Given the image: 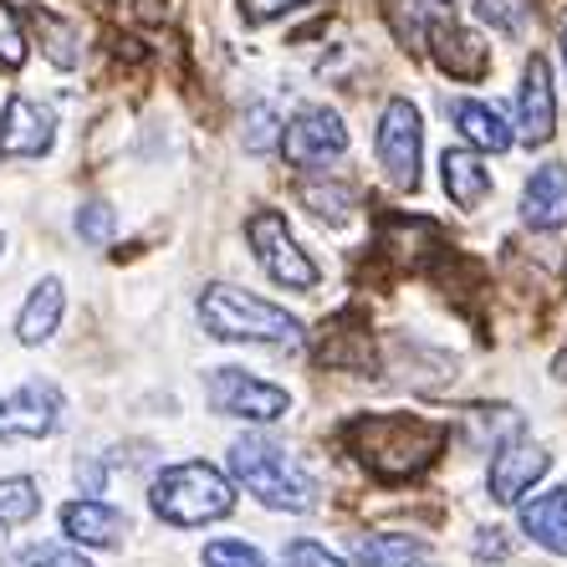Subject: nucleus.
Returning a JSON list of instances; mask_svg holds the SVG:
<instances>
[{"label":"nucleus","mask_w":567,"mask_h":567,"mask_svg":"<svg viewBox=\"0 0 567 567\" xmlns=\"http://www.w3.org/2000/svg\"><path fill=\"white\" fill-rule=\"evenodd\" d=\"M199 322L205 332L225 338V343H261V348H302V322L287 312V307L266 302L256 291L246 287H230V281H210V287L199 291Z\"/></svg>","instance_id":"nucleus-1"},{"label":"nucleus","mask_w":567,"mask_h":567,"mask_svg":"<svg viewBox=\"0 0 567 567\" xmlns=\"http://www.w3.org/2000/svg\"><path fill=\"white\" fill-rule=\"evenodd\" d=\"M353 455L383 481H410V475L430 471L445 450V435L435 424L414 420V414H369L353 424Z\"/></svg>","instance_id":"nucleus-2"},{"label":"nucleus","mask_w":567,"mask_h":567,"mask_svg":"<svg viewBox=\"0 0 567 567\" xmlns=\"http://www.w3.org/2000/svg\"><path fill=\"white\" fill-rule=\"evenodd\" d=\"M230 475L271 512H312L317 506V481L271 435H240L230 445Z\"/></svg>","instance_id":"nucleus-3"},{"label":"nucleus","mask_w":567,"mask_h":567,"mask_svg":"<svg viewBox=\"0 0 567 567\" xmlns=\"http://www.w3.org/2000/svg\"><path fill=\"white\" fill-rule=\"evenodd\" d=\"M148 506L169 527H210L236 512V481L215 471L210 461H179L164 465L148 486Z\"/></svg>","instance_id":"nucleus-4"},{"label":"nucleus","mask_w":567,"mask_h":567,"mask_svg":"<svg viewBox=\"0 0 567 567\" xmlns=\"http://www.w3.org/2000/svg\"><path fill=\"white\" fill-rule=\"evenodd\" d=\"M379 164L389 174L394 189H420V169H424V123H420V107L394 97L383 107L379 118Z\"/></svg>","instance_id":"nucleus-5"},{"label":"nucleus","mask_w":567,"mask_h":567,"mask_svg":"<svg viewBox=\"0 0 567 567\" xmlns=\"http://www.w3.org/2000/svg\"><path fill=\"white\" fill-rule=\"evenodd\" d=\"M246 236H251V251H256V261H261V271L271 281H281V287H291V291H312L317 287V261L297 246V236L287 230V220H281L277 210L251 215Z\"/></svg>","instance_id":"nucleus-6"},{"label":"nucleus","mask_w":567,"mask_h":567,"mask_svg":"<svg viewBox=\"0 0 567 567\" xmlns=\"http://www.w3.org/2000/svg\"><path fill=\"white\" fill-rule=\"evenodd\" d=\"M205 394H210V404L220 414H230V420H251V424L281 420V414L291 410L287 389L256 379V373H246V369H215L210 379H205Z\"/></svg>","instance_id":"nucleus-7"},{"label":"nucleus","mask_w":567,"mask_h":567,"mask_svg":"<svg viewBox=\"0 0 567 567\" xmlns=\"http://www.w3.org/2000/svg\"><path fill=\"white\" fill-rule=\"evenodd\" d=\"M281 154L297 169H328V164H338L348 154V123L332 107H302L281 128Z\"/></svg>","instance_id":"nucleus-8"},{"label":"nucleus","mask_w":567,"mask_h":567,"mask_svg":"<svg viewBox=\"0 0 567 567\" xmlns=\"http://www.w3.org/2000/svg\"><path fill=\"white\" fill-rule=\"evenodd\" d=\"M547 471H553V450L537 445V440L506 435L502 450L491 455V481L486 486H491V496H496L502 506H516Z\"/></svg>","instance_id":"nucleus-9"},{"label":"nucleus","mask_w":567,"mask_h":567,"mask_svg":"<svg viewBox=\"0 0 567 567\" xmlns=\"http://www.w3.org/2000/svg\"><path fill=\"white\" fill-rule=\"evenodd\" d=\"M557 133V93H553V66L547 56H532L516 87V138L522 144H547Z\"/></svg>","instance_id":"nucleus-10"},{"label":"nucleus","mask_w":567,"mask_h":567,"mask_svg":"<svg viewBox=\"0 0 567 567\" xmlns=\"http://www.w3.org/2000/svg\"><path fill=\"white\" fill-rule=\"evenodd\" d=\"M56 138V113L37 97H11L0 107V154L6 158H41Z\"/></svg>","instance_id":"nucleus-11"},{"label":"nucleus","mask_w":567,"mask_h":567,"mask_svg":"<svg viewBox=\"0 0 567 567\" xmlns=\"http://www.w3.org/2000/svg\"><path fill=\"white\" fill-rule=\"evenodd\" d=\"M62 420V394L52 383H27L0 399V440H41Z\"/></svg>","instance_id":"nucleus-12"},{"label":"nucleus","mask_w":567,"mask_h":567,"mask_svg":"<svg viewBox=\"0 0 567 567\" xmlns=\"http://www.w3.org/2000/svg\"><path fill=\"white\" fill-rule=\"evenodd\" d=\"M62 532L78 547H123V537H128V516L118 512V506L97 502V496H82V502H66L62 506Z\"/></svg>","instance_id":"nucleus-13"},{"label":"nucleus","mask_w":567,"mask_h":567,"mask_svg":"<svg viewBox=\"0 0 567 567\" xmlns=\"http://www.w3.org/2000/svg\"><path fill=\"white\" fill-rule=\"evenodd\" d=\"M522 220H527V230H563L567 225V164L532 169L527 189H522Z\"/></svg>","instance_id":"nucleus-14"},{"label":"nucleus","mask_w":567,"mask_h":567,"mask_svg":"<svg viewBox=\"0 0 567 567\" xmlns=\"http://www.w3.org/2000/svg\"><path fill=\"white\" fill-rule=\"evenodd\" d=\"M62 312H66L62 281H56V277L37 281V287H31V297H27V307H21V317H16V338H21L27 348L47 343V338L62 328Z\"/></svg>","instance_id":"nucleus-15"},{"label":"nucleus","mask_w":567,"mask_h":567,"mask_svg":"<svg viewBox=\"0 0 567 567\" xmlns=\"http://www.w3.org/2000/svg\"><path fill=\"white\" fill-rule=\"evenodd\" d=\"M450 118H455V128L465 133V144L481 148V154H506V148H512V123H506L491 103L461 97V103H450Z\"/></svg>","instance_id":"nucleus-16"},{"label":"nucleus","mask_w":567,"mask_h":567,"mask_svg":"<svg viewBox=\"0 0 567 567\" xmlns=\"http://www.w3.org/2000/svg\"><path fill=\"white\" fill-rule=\"evenodd\" d=\"M440 179H445V195L455 199L461 210H475V205L491 195V174L475 148H445V154H440Z\"/></svg>","instance_id":"nucleus-17"},{"label":"nucleus","mask_w":567,"mask_h":567,"mask_svg":"<svg viewBox=\"0 0 567 567\" xmlns=\"http://www.w3.org/2000/svg\"><path fill=\"white\" fill-rule=\"evenodd\" d=\"M522 532H527L537 547L567 557V486H553L547 496L522 506Z\"/></svg>","instance_id":"nucleus-18"},{"label":"nucleus","mask_w":567,"mask_h":567,"mask_svg":"<svg viewBox=\"0 0 567 567\" xmlns=\"http://www.w3.org/2000/svg\"><path fill=\"white\" fill-rule=\"evenodd\" d=\"M358 567H410L424 557L420 537H404V532H369V537L353 542Z\"/></svg>","instance_id":"nucleus-19"},{"label":"nucleus","mask_w":567,"mask_h":567,"mask_svg":"<svg viewBox=\"0 0 567 567\" xmlns=\"http://www.w3.org/2000/svg\"><path fill=\"white\" fill-rule=\"evenodd\" d=\"M41 512V486L31 475H6L0 481V527H27Z\"/></svg>","instance_id":"nucleus-20"},{"label":"nucleus","mask_w":567,"mask_h":567,"mask_svg":"<svg viewBox=\"0 0 567 567\" xmlns=\"http://www.w3.org/2000/svg\"><path fill=\"white\" fill-rule=\"evenodd\" d=\"M0 567H93L82 557V547H62V542H27L16 553L0 557Z\"/></svg>","instance_id":"nucleus-21"},{"label":"nucleus","mask_w":567,"mask_h":567,"mask_svg":"<svg viewBox=\"0 0 567 567\" xmlns=\"http://www.w3.org/2000/svg\"><path fill=\"white\" fill-rule=\"evenodd\" d=\"M205 567H271L261 557V547H251V542H240V537H220L205 547Z\"/></svg>","instance_id":"nucleus-22"},{"label":"nucleus","mask_w":567,"mask_h":567,"mask_svg":"<svg viewBox=\"0 0 567 567\" xmlns=\"http://www.w3.org/2000/svg\"><path fill=\"white\" fill-rule=\"evenodd\" d=\"M475 11H481V21H486V27L506 31V37L527 31V21H532V6H527V0H475Z\"/></svg>","instance_id":"nucleus-23"},{"label":"nucleus","mask_w":567,"mask_h":567,"mask_svg":"<svg viewBox=\"0 0 567 567\" xmlns=\"http://www.w3.org/2000/svg\"><path fill=\"white\" fill-rule=\"evenodd\" d=\"M113 230H118V215H113V205H107V199H87V205L78 210V236L87 240V246L113 240Z\"/></svg>","instance_id":"nucleus-24"},{"label":"nucleus","mask_w":567,"mask_h":567,"mask_svg":"<svg viewBox=\"0 0 567 567\" xmlns=\"http://www.w3.org/2000/svg\"><path fill=\"white\" fill-rule=\"evenodd\" d=\"M281 567H348L338 553H328L322 542H312V537H297V542H287V553H281Z\"/></svg>","instance_id":"nucleus-25"},{"label":"nucleus","mask_w":567,"mask_h":567,"mask_svg":"<svg viewBox=\"0 0 567 567\" xmlns=\"http://www.w3.org/2000/svg\"><path fill=\"white\" fill-rule=\"evenodd\" d=\"M0 62L6 66L27 62V37H21V27H16V16L6 6H0Z\"/></svg>","instance_id":"nucleus-26"},{"label":"nucleus","mask_w":567,"mask_h":567,"mask_svg":"<svg viewBox=\"0 0 567 567\" xmlns=\"http://www.w3.org/2000/svg\"><path fill=\"white\" fill-rule=\"evenodd\" d=\"M297 6H307V0H240V11H246L251 27H266V21H277V16L297 11Z\"/></svg>","instance_id":"nucleus-27"},{"label":"nucleus","mask_w":567,"mask_h":567,"mask_svg":"<svg viewBox=\"0 0 567 567\" xmlns=\"http://www.w3.org/2000/svg\"><path fill=\"white\" fill-rule=\"evenodd\" d=\"M502 553H506L502 532H481V557H486V563H502Z\"/></svg>","instance_id":"nucleus-28"},{"label":"nucleus","mask_w":567,"mask_h":567,"mask_svg":"<svg viewBox=\"0 0 567 567\" xmlns=\"http://www.w3.org/2000/svg\"><path fill=\"white\" fill-rule=\"evenodd\" d=\"M557 37H563V62H567V16H563V31H557Z\"/></svg>","instance_id":"nucleus-29"},{"label":"nucleus","mask_w":567,"mask_h":567,"mask_svg":"<svg viewBox=\"0 0 567 567\" xmlns=\"http://www.w3.org/2000/svg\"><path fill=\"white\" fill-rule=\"evenodd\" d=\"M410 567H435V563H430V557H420V563H410Z\"/></svg>","instance_id":"nucleus-30"},{"label":"nucleus","mask_w":567,"mask_h":567,"mask_svg":"<svg viewBox=\"0 0 567 567\" xmlns=\"http://www.w3.org/2000/svg\"><path fill=\"white\" fill-rule=\"evenodd\" d=\"M0 251H6V240H0Z\"/></svg>","instance_id":"nucleus-31"}]
</instances>
